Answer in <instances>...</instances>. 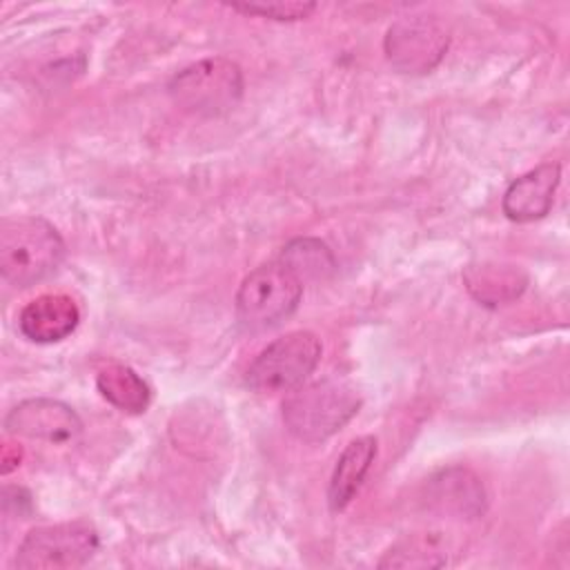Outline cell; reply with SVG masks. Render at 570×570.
<instances>
[{
  "label": "cell",
  "instance_id": "cell-4",
  "mask_svg": "<svg viewBox=\"0 0 570 570\" xmlns=\"http://www.w3.org/2000/svg\"><path fill=\"white\" fill-rule=\"evenodd\" d=\"M243 71L223 56L198 60L178 71L169 85V98L187 114L216 118L232 111L243 98Z\"/></svg>",
  "mask_w": 570,
  "mask_h": 570
},
{
  "label": "cell",
  "instance_id": "cell-1",
  "mask_svg": "<svg viewBox=\"0 0 570 570\" xmlns=\"http://www.w3.org/2000/svg\"><path fill=\"white\" fill-rule=\"evenodd\" d=\"M65 258V240L40 216L0 223V274L13 287H31L51 276Z\"/></svg>",
  "mask_w": 570,
  "mask_h": 570
},
{
  "label": "cell",
  "instance_id": "cell-15",
  "mask_svg": "<svg viewBox=\"0 0 570 570\" xmlns=\"http://www.w3.org/2000/svg\"><path fill=\"white\" fill-rule=\"evenodd\" d=\"M305 285V281H318L332 276L336 261L332 249L318 238H296L287 243L278 256Z\"/></svg>",
  "mask_w": 570,
  "mask_h": 570
},
{
  "label": "cell",
  "instance_id": "cell-9",
  "mask_svg": "<svg viewBox=\"0 0 570 570\" xmlns=\"http://www.w3.org/2000/svg\"><path fill=\"white\" fill-rule=\"evenodd\" d=\"M561 180L559 163H543L517 180H512L503 194V214L514 223H532L543 218L554 200V191Z\"/></svg>",
  "mask_w": 570,
  "mask_h": 570
},
{
  "label": "cell",
  "instance_id": "cell-5",
  "mask_svg": "<svg viewBox=\"0 0 570 570\" xmlns=\"http://www.w3.org/2000/svg\"><path fill=\"white\" fill-rule=\"evenodd\" d=\"M323 354L321 338L309 330L278 336L252 361L245 383L256 394L292 392L316 370Z\"/></svg>",
  "mask_w": 570,
  "mask_h": 570
},
{
  "label": "cell",
  "instance_id": "cell-16",
  "mask_svg": "<svg viewBox=\"0 0 570 570\" xmlns=\"http://www.w3.org/2000/svg\"><path fill=\"white\" fill-rule=\"evenodd\" d=\"M445 561L448 557L436 546L434 537L428 539L425 534L407 537L394 548H390V552H385V557L381 559L379 568H439L445 566Z\"/></svg>",
  "mask_w": 570,
  "mask_h": 570
},
{
  "label": "cell",
  "instance_id": "cell-8",
  "mask_svg": "<svg viewBox=\"0 0 570 570\" xmlns=\"http://www.w3.org/2000/svg\"><path fill=\"white\" fill-rule=\"evenodd\" d=\"M9 434L38 439L47 443L73 441L80 430V416L62 401L56 399H27L18 403L4 419Z\"/></svg>",
  "mask_w": 570,
  "mask_h": 570
},
{
  "label": "cell",
  "instance_id": "cell-3",
  "mask_svg": "<svg viewBox=\"0 0 570 570\" xmlns=\"http://www.w3.org/2000/svg\"><path fill=\"white\" fill-rule=\"evenodd\" d=\"M303 296V281L278 258L252 269L236 292V321L245 332H265L289 318Z\"/></svg>",
  "mask_w": 570,
  "mask_h": 570
},
{
  "label": "cell",
  "instance_id": "cell-10",
  "mask_svg": "<svg viewBox=\"0 0 570 570\" xmlns=\"http://www.w3.org/2000/svg\"><path fill=\"white\" fill-rule=\"evenodd\" d=\"M78 321L80 309L71 296L42 294L22 307L18 327L33 343H58L78 327Z\"/></svg>",
  "mask_w": 570,
  "mask_h": 570
},
{
  "label": "cell",
  "instance_id": "cell-14",
  "mask_svg": "<svg viewBox=\"0 0 570 570\" xmlns=\"http://www.w3.org/2000/svg\"><path fill=\"white\" fill-rule=\"evenodd\" d=\"M96 387L114 407L129 414L145 412L151 401L149 385L142 381V376L122 363L102 367L96 376Z\"/></svg>",
  "mask_w": 570,
  "mask_h": 570
},
{
  "label": "cell",
  "instance_id": "cell-12",
  "mask_svg": "<svg viewBox=\"0 0 570 570\" xmlns=\"http://www.w3.org/2000/svg\"><path fill=\"white\" fill-rule=\"evenodd\" d=\"M374 459H376V439L370 434L358 436L345 445V450L341 452L334 465L330 488H327V503L332 512H341L354 499Z\"/></svg>",
  "mask_w": 570,
  "mask_h": 570
},
{
  "label": "cell",
  "instance_id": "cell-17",
  "mask_svg": "<svg viewBox=\"0 0 570 570\" xmlns=\"http://www.w3.org/2000/svg\"><path fill=\"white\" fill-rule=\"evenodd\" d=\"M229 9L247 13V16H261L269 20L281 22H294L312 16L316 9V2H298V0H269V2H225Z\"/></svg>",
  "mask_w": 570,
  "mask_h": 570
},
{
  "label": "cell",
  "instance_id": "cell-2",
  "mask_svg": "<svg viewBox=\"0 0 570 570\" xmlns=\"http://www.w3.org/2000/svg\"><path fill=\"white\" fill-rule=\"evenodd\" d=\"M361 407L358 392L338 379L298 385L283 401V423L292 436L318 443L343 430Z\"/></svg>",
  "mask_w": 570,
  "mask_h": 570
},
{
  "label": "cell",
  "instance_id": "cell-13",
  "mask_svg": "<svg viewBox=\"0 0 570 570\" xmlns=\"http://www.w3.org/2000/svg\"><path fill=\"white\" fill-rule=\"evenodd\" d=\"M465 283L476 301L485 305H503L523 292L528 278L519 267L483 263L465 272Z\"/></svg>",
  "mask_w": 570,
  "mask_h": 570
},
{
  "label": "cell",
  "instance_id": "cell-11",
  "mask_svg": "<svg viewBox=\"0 0 570 570\" xmlns=\"http://www.w3.org/2000/svg\"><path fill=\"white\" fill-rule=\"evenodd\" d=\"M428 501L434 510L463 519L481 517L485 510V492L481 481L463 468H450L436 474L430 481Z\"/></svg>",
  "mask_w": 570,
  "mask_h": 570
},
{
  "label": "cell",
  "instance_id": "cell-7",
  "mask_svg": "<svg viewBox=\"0 0 570 570\" xmlns=\"http://www.w3.org/2000/svg\"><path fill=\"white\" fill-rule=\"evenodd\" d=\"M450 45L445 24L430 13H412L399 18L385 33L383 49L390 65L410 76L430 73Z\"/></svg>",
  "mask_w": 570,
  "mask_h": 570
},
{
  "label": "cell",
  "instance_id": "cell-6",
  "mask_svg": "<svg viewBox=\"0 0 570 570\" xmlns=\"http://www.w3.org/2000/svg\"><path fill=\"white\" fill-rule=\"evenodd\" d=\"M98 548L100 537L87 521L38 525L24 534L13 566L20 570L80 568L98 552Z\"/></svg>",
  "mask_w": 570,
  "mask_h": 570
}]
</instances>
